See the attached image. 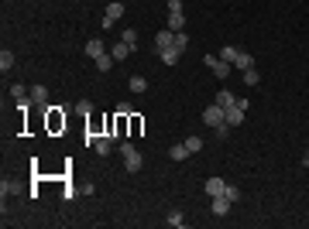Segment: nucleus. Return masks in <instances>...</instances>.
<instances>
[{
    "instance_id": "f257e3e1",
    "label": "nucleus",
    "mask_w": 309,
    "mask_h": 229,
    "mask_svg": "<svg viewBox=\"0 0 309 229\" xmlns=\"http://www.w3.org/2000/svg\"><path fill=\"white\" fill-rule=\"evenodd\" d=\"M120 161H124V168L134 174V171H141V164H144V157H141V151L134 147V144H120Z\"/></svg>"
},
{
    "instance_id": "f03ea898",
    "label": "nucleus",
    "mask_w": 309,
    "mask_h": 229,
    "mask_svg": "<svg viewBox=\"0 0 309 229\" xmlns=\"http://www.w3.org/2000/svg\"><path fill=\"white\" fill-rule=\"evenodd\" d=\"M203 123H206V127H213V130H217V127H223V123H227V110H223L220 103L206 106V110H203Z\"/></svg>"
},
{
    "instance_id": "7ed1b4c3",
    "label": "nucleus",
    "mask_w": 309,
    "mask_h": 229,
    "mask_svg": "<svg viewBox=\"0 0 309 229\" xmlns=\"http://www.w3.org/2000/svg\"><path fill=\"white\" fill-rule=\"evenodd\" d=\"M120 18H124V4H120V0H113V4H107V14H103V24H100V28L110 31Z\"/></svg>"
},
{
    "instance_id": "20e7f679",
    "label": "nucleus",
    "mask_w": 309,
    "mask_h": 229,
    "mask_svg": "<svg viewBox=\"0 0 309 229\" xmlns=\"http://www.w3.org/2000/svg\"><path fill=\"white\" fill-rule=\"evenodd\" d=\"M203 62L213 69V76H217V79H223V82H227V76H230V62H223L220 55H203Z\"/></svg>"
},
{
    "instance_id": "39448f33",
    "label": "nucleus",
    "mask_w": 309,
    "mask_h": 229,
    "mask_svg": "<svg viewBox=\"0 0 309 229\" xmlns=\"http://www.w3.org/2000/svg\"><path fill=\"white\" fill-rule=\"evenodd\" d=\"M244 110H247V103L237 99V103L227 110V123H230V127H241V123H244Z\"/></svg>"
},
{
    "instance_id": "423d86ee",
    "label": "nucleus",
    "mask_w": 309,
    "mask_h": 229,
    "mask_svg": "<svg viewBox=\"0 0 309 229\" xmlns=\"http://www.w3.org/2000/svg\"><path fill=\"white\" fill-rule=\"evenodd\" d=\"M176 45V31H158V35H154V52H162V48H172Z\"/></svg>"
},
{
    "instance_id": "0eeeda50",
    "label": "nucleus",
    "mask_w": 309,
    "mask_h": 229,
    "mask_svg": "<svg viewBox=\"0 0 309 229\" xmlns=\"http://www.w3.org/2000/svg\"><path fill=\"white\" fill-rule=\"evenodd\" d=\"M31 103H35L38 110H45V106H48V89H45V86H31Z\"/></svg>"
},
{
    "instance_id": "6e6552de",
    "label": "nucleus",
    "mask_w": 309,
    "mask_h": 229,
    "mask_svg": "<svg viewBox=\"0 0 309 229\" xmlns=\"http://www.w3.org/2000/svg\"><path fill=\"white\" fill-rule=\"evenodd\" d=\"M113 144H117V137H113V134H107V137H100L93 147H96V154H100V157H107V154L113 151Z\"/></svg>"
},
{
    "instance_id": "1a4fd4ad",
    "label": "nucleus",
    "mask_w": 309,
    "mask_h": 229,
    "mask_svg": "<svg viewBox=\"0 0 309 229\" xmlns=\"http://www.w3.org/2000/svg\"><path fill=\"white\" fill-rule=\"evenodd\" d=\"M86 55H89L93 62H96L100 55H107V48H103V41H100V38H89V41H86Z\"/></svg>"
},
{
    "instance_id": "9d476101",
    "label": "nucleus",
    "mask_w": 309,
    "mask_h": 229,
    "mask_svg": "<svg viewBox=\"0 0 309 229\" xmlns=\"http://www.w3.org/2000/svg\"><path fill=\"white\" fill-rule=\"evenodd\" d=\"M158 58H162L165 65H179V58H182V52H179V48L172 45V48H162V52H158Z\"/></svg>"
},
{
    "instance_id": "9b49d317",
    "label": "nucleus",
    "mask_w": 309,
    "mask_h": 229,
    "mask_svg": "<svg viewBox=\"0 0 309 229\" xmlns=\"http://www.w3.org/2000/svg\"><path fill=\"white\" fill-rule=\"evenodd\" d=\"M45 110H48V127H52V130H59V127H66V116L59 113L62 106H45Z\"/></svg>"
},
{
    "instance_id": "f8f14e48",
    "label": "nucleus",
    "mask_w": 309,
    "mask_h": 229,
    "mask_svg": "<svg viewBox=\"0 0 309 229\" xmlns=\"http://www.w3.org/2000/svg\"><path fill=\"white\" fill-rule=\"evenodd\" d=\"M223 191H227V181H223V178H210V181H206V195H210V198H217V195H223Z\"/></svg>"
},
{
    "instance_id": "ddd939ff",
    "label": "nucleus",
    "mask_w": 309,
    "mask_h": 229,
    "mask_svg": "<svg viewBox=\"0 0 309 229\" xmlns=\"http://www.w3.org/2000/svg\"><path fill=\"white\" fill-rule=\"evenodd\" d=\"M186 28V14L182 11H169V31H182Z\"/></svg>"
},
{
    "instance_id": "4468645a",
    "label": "nucleus",
    "mask_w": 309,
    "mask_h": 229,
    "mask_svg": "<svg viewBox=\"0 0 309 229\" xmlns=\"http://www.w3.org/2000/svg\"><path fill=\"white\" fill-rule=\"evenodd\" d=\"M230 205H234V202H230L227 195H217V198H213V215H227Z\"/></svg>"
},
{
    "instance_id": "2eb2a0df",
    "label": "nucleus",
    "mask_w": 309,
    "mask_h": 229,
    "mask_svg": "<svg viewBox=\"0 0 309 229\" xmlns=\"http://www.w3.org/2000/svg\"><path fill=\"white\" fill-rule=\"evenodd\" d=\"M110 55H113V58H117V62H124V58H131V55H134V48H131V45H124V41H117V45H113V52H110Z\"/></svg>"
},
{
    "instance_id": "dca6fc26",
    "label": "nucleus",
    "mask_w": 309,
    "mask_h": 229,
    "mask_svg": "<svg viewBox=\"0 0 309 229\" xmlns=\"http://www.w3.org/2000/svg\"><path fill=\"white\" fill-rule=\"evenodd\" d=\"M234 65L244 72V69H251V65H254V55H247V52L241 48V52H237V58H234Z\"/></svg>"
},
{
    "instance_id": "f3484780",
    "label": "nucleus",
    "mask_w": 309,
    "mask_h": 229,
    "mask_svg": "<svg viewBox=\"0 0 309 229\" xmlns=\"http://www.w3.org/2000/svg\"><path fill=\"white\" fill-rule=\"evenodd\" d=\"M169 157H172V161H186V157H189V147H186V144H172V147H169Z\"/></svg>"
},
{
    "instance_id": "a211bd4d",
    "label": "nucleus",
    "mask_w": 309,
    "mask_h": 229,
    "mask_svg": "<svg viewBox=\"0 0 309 229\" xmlns=\"http://www.w3.org/2000/svg\"><path fill=\"white\" fill-rule=\"evenodd\" d=\"M217 103H220L223 110H230V106H234L237 99H234V93H230V89H220V93H217Z\"/></svg>"
},
{
    "instance_id": "6ab92c4d",
    "label": "nucleus",
    "mask_w": 309,
    "mask_h": 229,
    "mask_svg": "<svg viewBox=\"0 0 309 229\" xmlns=\"http://www.w3.org/2000/svg\"><path fill=\"white\" fill-rule=\"evenodd\" d=\"M11 69H14V52L4 48V52H0V72H11Z\"/></svg>"
},
{
    "instance_id": "aec40b11",
    "label": "nucleus",
    "mask_w": 309,
    "mask_h": 229,
    "mask_svg": "<svg viewBox=\"0 0 309 229\" xmlns=\"http://www.w3.org/2000/svg\"><path fill=\"white\" fill-rule=\"evenodd\" d=\"M120 41H124V45H131V48L137 52V31H134V28H124V35H120Z\"/></svg>"
},
{
    "instance_id": "412c9836",
    "label": "nucleus",
    "mask_w": 309,
    "mask_h": 229,
    "mask_svg": "<svg viewBox=\"0 0 309 229\" xmlns=\"http://www.w3.org/2000/svg\"><path fill=\"white\" fill-rule=\"evenodd\" d=\"M127 86H131V93H144V89H148L144 76H131V79H127Z\"/></svg>"
},
{
    "instance_id": "4be33fe9",
    "label": "nucleus",
    "mask_w": 309,
    "mask_h": 229,
    "mask_svg": "<svg viewBox=\"0 0 309 229\" xmlns=\"http://www.w3.org/2000/svg\"><path fill=\"white\" fill-rule=\"evenodd\" d=\"M237 52H241V48H237V45H223V52H220V58H223V62H230V65H234V58H237Z\"/></svg>"
},
{
    "instance_id": "5701e85b",
    "label": "nucleus",
    "mask_w": 309,
    "mask_h": 229,
    "mask_svg": "<svg viewBox=\"0 0 309 229\" xmlns=\"http://www.w3.org/2000/svg\"><path fill=\"white\" fill-rule=\"evenodd\" d=\"M113 62H117L113 55H100V58H96V69H100V72H110V69H113Z\"/></svg>"
},
{
    "instance_id": "b1692460",
    "label": "nucleus",
    "mask_w": 309,
    "mask_h": 229,
    "mask_svg": "<svg viewBox=\"0 0 309 229\" xmlns=\"http://www.w3.org/2000/svg\"><path fill=\"white\" fill-rule=\"evenodd\" d=\"M0 191H4V198H7V195L21 191V185H18V181H7V178H4V181H0Z\"/></svg>"
},
{
    "instance_id": "393cba45",
    "label": "nucleus",
    "mask_w": 309,
    "mask_h": 229,
    "mask_svg": "<svg viewBox=\"0 0 309 229\" xmlns=\"http://www.w3.org/2000/svg\"><path fill=\"white\" fill-rule=\"evenodd\" d=\"M244 82H247V86H258V82H261V76H258V69H254V65H251V69H244Z\"/></svg>"
},
{
    "instance_id": "a878e982",
    "label": "nucleus",
    "mask_w": 309,
    "mask_h": 229,
    "mask_svg": "<svg viewBox=\"0 0 309 229\" xmlns=\"http://www.w3.org/2000/svg\"><path fill=\"white\" fill-rule=\"evenodd\" d=\"M182 144L189 147V154H196V151H203V137H186Z\"/></svg>"
},
{
    "instance_id": "bb28decb",
    "label": "nucleus",
    "mask_w": 309,
    "mask_h": 229,
    "mask_svg": "<svg viewBox=\"0 0 309 229\" xmlns=\"http://www.w3.org/2000/svg\"><path fill=\"white\" fill-rule=\"evenodd\" d=\"M176 48H179V52L189 48V35H186V31H176Z\"/></svg>"
},
{
    "instance_id": "cd10ccee",
    "label": "nucleus",
    "mask_w": 309,
    "mask_h": 229,
    "mask_svg": "<svg viewBox=\"0 0 309 229\" xmlns=\"http://www.w3.org/2000/svg\"><path fill=\"white\" fill-rule=\"evenodd\" d=\"M76 113L89 116V113H93V103H89V99H79V103H76Z\"/></svg>"
},
{
    "instance_id": "c85d7f7f",
    "label": "nucleus",
    "mask_w": 309,
    "mask_h": 229,
    "mask_svg": "<svg viewBox=\"0 0 309 229\" xmlns=\"http://www.w3.org/2000/svg\"><path fill=\"white\" fill-rule=\"evenodd\" d=\"M141 127H144V123H141V116H134V113H131V137H137V134H141Z\"/></svg>"
},
{
    "instance_id": "c756f323",
    "label": "nucleus",
    "mask_w": 309,
    "mask_h": 229,
    "mask_svg": "<svg viewBox=\"0 0 309 229\" xmlns=\"http://www.w3.org/2000/svg\"><path fill=\"white\" fill-rule=\"evenodd\" d=\"M165 222H169V226H176V229H179V226H186V219H182L179 212H169V219H165Z\"/></svg>"
},
{
    "instance_id": "7c9ffc66",
    "label": "nucleus",
    "mask_w": 309,
    "mask_h": 229,
    "mask_svg": "<svg viewBox=\"0 0 309 229\" xmlns=\"http://www.w3.org/2000/svg\"><path fill=\"white\" fill-rule=\"evenodd\" d=\"M230 202H241V188H234V185H227V191H223Z\"/></svg>"
},
{
    "instance_id": "2f4dec72",
    "label": "nucleus",
    "mask_w": 309,
    "mask_h": 229,
    "mask_svg": "<svg viewBox=\"0 0 309 229\" xmlns=\"http://www.w3.org/2000/svg\"><path fill=\"white\" fill-rule=\"evenodd\" d=\"M117 113H124V116H131V113H134V106H131V103H120V106H117Z\"/></svg>"
},
{
    "instance_id": "473e14b6",
    "label": "nucleus",
    "mask_w": 309,
    "mask_h": 229,
    "mask_svg": "<svg viewBox=\"0 0 309 229\" xmlns=\"http://www.w3.org/2000/svg\"><path fill=\"white\" fill-rule=\"evenodd\" d=\"M302 164H309V147H306V154H302Z\"/></svg>"
}]
</instances>
